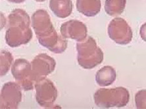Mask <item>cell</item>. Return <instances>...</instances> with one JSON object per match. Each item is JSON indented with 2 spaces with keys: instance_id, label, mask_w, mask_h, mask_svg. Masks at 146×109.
Masks as SVG:
<instances>
[{
  "instance_id": "cell-3",
  "label": "cell",
  "mask_w": 146,
  "mask_h": 109,
  "mask_svg": "<svg viewBox=\"0 0 146 109\" xmlns=\"http://www.w3.org/2000/svg\"><path fill=\"white\" fill-rule=\"evenodd\" d=\"M130 95L125 87L101 88L94 94V99L96 105L101 108H111L116 106L121 108L126 106L129 101Z\"/></svg>"
},
{
  "instance_id": "cell-9",
  "label": "cell",
  "mask_w": 146,
  "mask_h": 109,
  "mask_svg": "<svg viewBox=\"0 0 146 109\" xmlns=\"http://www.w3.org/2000/svg\"><path fill=\"white\" fill-rule=\"evenodd\" d=\"M32 26L38 39L49 36L55 32L50 16L46 10L38 9L32 16Z\"/></svg>"
},
{
  "instance_id": "cell-5",
  "label": "cell",
  "mask_w": 146,
  "mask_h": 109,
  "mask_svg": "<svg viewBox=\"0 0 146 109\" xmlns=\"http://www.w3.org/2000/svg\"><path fill=\"white\" fill-rule=\"evenodd\" d=\"M36 100L44 108L51 107L58 96V91L51 80L42 79L35 83Z\"/></svg>"
},
{
  "instance_id": "cell-8",
  "label": "cell",
  "mask_w": 146,
  "mask_h": 109,
  "mask_svg": "<svg viewBox=\"0 0 146 109\" xmlns=\"http://www.w3.org/2000/svg\"><path fill=\"white\" fill-rule=\"evenodd\" d=\"M56 61L53 58L46 54L37 55L31 62L33 77L35 83L42 79L54 71Z\"/></svg>"
},
{
  "instance_id": "cell-19",
  "label": "cell",
  "mask_w": 146,
  "mask_h": 109,
  "mask_svg": "<svg viewBox=\"0 0 146 109\" xmlns=\"http://www.w3.org/2000/svg\"><path fill=\"white\" fill-rule=\"evenodd\" d=\"M10 2H13V3H21L24 2L25 0H8Z\"/></svg>"
},
{
  "instance_id": "cell-17",
  "label": "cell",
  "mask_w": 146,
  "mask_h": 109,
  "mask_svg": "<svg viewBox=\"0 0 146 109\" xmlns=\"http://www.w3.org/2000/svg\"><path fill=\"white\" fill-rule=\"evenodd\" d=\"M135 103L138 109H146V89H142L136 94Z\"/></svg>"
},
{
  "instance_id": "cell-13",
  "label": "cell",
  "mask_w": 146,
  "mask_h": 109,
  "mask_svg": "<svg viewBox=\"0 0 146 109\" xmlns=\"http://www.w3.org/2000/svg\"><path fill=\"white\" fill-rule=\"evenodd\" d=\"M77 9L86 16H94L100 13L101 0H77Z\"/></svg>"
},
{
  "instance_id": "cell-10",
  "label": "cell",
  "mask_w": 146,
  "mask_h": 109,
  "mask_svg": "<svg viewBox=\"0 0 146 109\" xmlns=\"http://www.w3.org/2000/svg\"><path fill=\"white\" fill-rule=\"evenodd\" d=\"M87 28L84 23L77 20H70L63 23L60 27V34L65 39H72L77 42L87 37Z\"/></svg>"
},
{
  "instance_id": "cell-18",
  "label": "cell",
  "mask_w": 146,
  "mask_h": 109,
  "mask_svg": "<svg viewBox=\"0 0 146 109\" xmlns=\"http://www.w3.org/2000/svg\"><path fill=\"white\" fill-rule=\"evenodd\" d=\"M140 34L142 39L146 42V22L141 26L140 30Z\"/></svg>"
},
{
  "instance_id": "cell-6",
  "label": "cell",
  "mask_w": 146,
  "mask_h": 109,
  "mask_svg": "<svg viewBox=\"0 0 146 109\" xmlns=\"http://www.w3.org/2000/svg\"><path fill=\"white\" fill-rule=\"evenodd\" d=\"M108 34L115 42L125 45L133 39V32L131 26L122 18H115L112 20L108 27Z\"/></svg>"
},
{
  "instance_id": "cell-1",
  "label": "cell",
  "mask_w": 146,
  "mask_h": 109,
  "mask_svg": "<svg viewBox=\"0 0 146 109\" xmlns=\"http://www.w3.org/2000/svg\"><path fill=\"white\" fill-rule=\"evenodd\" d=\"M33 38L30 18L24 10L16 9L8 16L5 41L9 46L18 47L29 42Z\"/></svg>"
},
{
  "instance_id": "cell-12",
  "label": "cell",
  "mask_w": 146,
  "mask_h": 109,
  "mask_svg": "<svg viewBox=\"0 0 146 109\" xmlns=\"http://www.w3.org/2000/svg\"><path fill=\"white\" fill-rule=\"evenodd\" d=\"M49 7L57 17L65 18L72 14L73 3L72 0H50Z\"/></svg>"
},
{
  "instance_id": "cell-20",
  "label": "cell",
  "mask_w": 146,
  "mask_h": 109,
  "mask_svg": "<svg viewBox=\"0 0 146 109\" xmlns=\"http://www.w3.org/2000/svg\"><path fill=\"white\" fill-rule=\"evenodd\" d=\"M35 1H36L38 2H43V1H45L46 0H35Z\"/></svg>"
},
{
  "instance_id": "cell-4",
  "label": "cell",
  "mask_w": 146,
  "mask_h": 109,
  "mask_svg": "<svg viewBox=\"0 0 146 109\" xmlns=\"http://www.w3.org/2000/svg\"><path fill=\"white\" fill-rule=\"evenodd\" d=\"M11 73L16 82L24 91L33 89L35 82L33 77L31 63L25 59H18L13 63Z\"/></svg>"
},
{
  "instance_id": "cell-2",
  "label": "cell",
  "mask_w": 146,
  "mask_h": 109,
  "mask_svg": "<svg viewBox=\"0 0 146 109\" xmlns=\"http://www.w3.org/2000/svg\"><path fill=\"white\" fill-rule=\"evenodd\" d=\"M77 61L80 66L85 69H92L100 65L103 60L104 55L94 39L87 37L76 44Z\"/></svg>"
},
{
  "instance_id": "cell-14",
  "label": "cell",
  "mask_w": 146,
  "mask_h": 109,
  "mask_svg": "<svg viewBox=\"0 0 146 109\" xmlns=\"http://www.w3.org/2000/svg\"><path fill=\"white\" fill-rule=\"evenodd\" d=\"M116 73L111 66H104L98 71L96 75V81L100 86H108L114 82Z\"/></svg>"
},
{
  "instance_id": "cell-15",
  "label": "cell",
  "mask_w": 146,
  "mask_h": 109,
  "mask_svg": "<svg viewBox=\"0 0 146 109\" xmlns=\"http://www.w3.org/2000/svg\"><path fill=\"white\" fill-rule=\"evenodd\" d=\"M127 0H106L105 10L111 16H118L123 13L126 6Z\"/></svg>"
},
{
  "instance_id": "cell-16",
  "label": "cell",
  "mask_w": 146,
  "mask_h": 109,
  "mask_svg": "<svg viewBox=\"0 0 146 109\" xmlns=\"http://www.w3.org/2000/svg\"><path fill=\"white\" fill-rule=\"evenodd\" d=\"M13 61V56L9 51L2 50L1 52V76L3 77L10 69Z\"/></svg>"
},
{
  "instance_id": "cell-7",
  "label": "cell",
  "mask_w": 146,
  "mask_h": 109,
  "mask_svg": "<svg viewBox=\"0 0 146 109\" xmlns=\"http://www.w3.org/2000/svg\"><path fill=\"white\" fill-rule=\"evenodd\" d=\"M21 88L22 87L17 82L5 83L1 89L0 108L1 109L18 108L22 99Z\"/></svg>"
},
{
  "instance_id": "cell-11",
  "label": "cell",
  "mask_w": 146,
  "mask_h": 109,
  "mask_svg": "<svg viewBox=\"0 0 146 109\" xmlns=\"http://www.w3.org/2000/svg\"><path fill=\"white\" fill-rule=\"evenodd\" d=\"M39 43L55 54H61L66 50L68 41L62 36H60L56 31L49 36L38 39Z\"/></svg>"
}]
</instances>
